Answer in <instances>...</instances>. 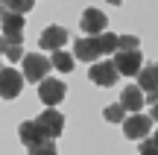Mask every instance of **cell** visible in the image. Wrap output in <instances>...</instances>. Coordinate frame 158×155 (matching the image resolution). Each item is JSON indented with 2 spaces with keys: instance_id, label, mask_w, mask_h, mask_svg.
Here are the masks:
<instances>
[{
  "instance_id": "cell-1",
  "label": "cell",
  "mask_w": 158,
  "mask_h": 155,
  "mask_svg": "<svg viewBox=\"0 0 158 155\" xmlns=\"http://www.w3.org/2000/svg\"><path fill=\"white\" fill-rule=\"evenodd\" d=\"M152 132V114H132V117H126V123H123V135L129 141H147V135Z\"/></svg>"
},
{
  "instance_id": "cell-2",
  "label": "cell",
  "mask_w": 158,
  "mask_h": 155,
  "mask_svg": "<svg viewBox=\"0 0 158 155\" xmlns=\"http://www.w3.org/2000/svg\"><path fill=\"white\" fill-rule=\"evenodd\" d=\"M117 76H120V70H117L114 62H94L91 70H88V79L94 82V85H100V88L117 85Z\"/></svg>"
},
{
  "instance_id": "cell-3",
  "label": "cell",
  "mask_w": 158,
  "mask_h": 155,
  "mask_svg": "<svg viewBox=\"0 0 158 155\" xmlns=\"http://www.w3.org/2000/svg\"><path fill=\"white\" fill-rule=\"evenodd\" d=\"M50 67H53V62H47V59L38 56V53L23 56V76H27V82H44Z\"/></svg>"
},
{
  "instance_id": "cell-4",
  "label": "cell",
  "mask_w": 158,
  "mask_h": 155,
  "mask_svg": "<svg viewBox=\"0 0 158 155\" xmlns=\"http://www.w3.org/2000/svg\"><path fill=\"white\" fill-rule=\"evenodd\" d=\"M73 56L79 59V62H100L102 59V47H100V38L97 35H88V38H76L73 44Z\"/></svg>"
},
{
  "instance_id": "cell-5",
  "label": "cell",
  "mask_w": 158,
  "mask_h": 155,
  "mask_svg": "<svg viewBox=\"0 0 158 155\" xmlns=\"http://www.w3.org/2000/svg\"><path fill=\"white\" fill-rule=\"evenodd\" d=\"M114 64H117L120 76H138L141 73V50H117L114 53Z\"/></svg>"
},
{
  "instance_id": "cell-6",
  "label": "cell",
  "mask_w": 158,
  "mask_h": 155,
  "mask_svg": "<svg viewBox=\"0 0 158 155\" xmlns=\"http://www.w3.org/2000/svg\"><path fill=\"white\" fill-rule=\"evenodd\" d=\"M64 91H68V88H64L62 79H44L38 85V100L47 105V108H53V105H59L64 100Z\"/></svg>"
},
{
  "instance_id": "cell-7",
  "label": "cell",
  "mask_w": 158,
  "mask_h": 155,
  "mask_svg": "<svg viewBox=\"0 0 158 155\" xmlns=\"http://www.w3.org/2000/svg\"><path fill=\"white\" fill-rule=\"evenodd\" d=\"M23 79L27 76L18 73L15 67H3V73H0V94H3V100H15L23 88Z\"/></svg>"
},
{
  "instance_id": "cell-8",
  "label": "cell",
  "mask_w": 158,
  "mask_h": 155,
  "mask_svg": "<svg viewBox=\"0 0 158 155\" xmlns=\"http://www.w3.org/2000/svg\"><path fill=\"white\" fill-rule=\"evenodd\" d=\"M38 126L44 129V135L47 138H59V135L64 132V117H62V111H56V108H44V114L38 117Z\"/></svg>"
},
{
  "instance_id": "cell-9",
  "label": "cell",
  "mask_w": 158,
  "mask_h": 155,
  "mask_svg": "<svg viewBox=\"0 0 158 155\" xmlns=\"http://www.w3.org/2000/svg\"><path fill=\"white\" fill-rule=\"evenodd\" d=\"M82 32L85 35H102L106 32V27H108V18L102 15L100 9H85V15H82Z\"/></svg>"
},
{
  "instance_id": "cell-10",
  "label": "cell",
  "mask_w": 158,
  "mask_h": 155,
  "mask_svg": "<svg viewBox=\"0 0 158 155\" xmlns=\"http://www.w3.org/2000/svg\"><path fill=\"white\" fill-rule=\"evenodd\" d=\"M68 38H70V35H68V29H64V27H47L44 32H41L38 44L44 47V50L56 53V50H62V47H64V41H68Z\"/></svg>"
},
{
  "instance_id": "cell-11",
  "label": "cell",
  "mask_w": 158,
  "mask_h": 155,
  "mask_svg": "<svg viewBox=\"0 0 158 155\" xmlns=\"http://www.w3.org/2000/svg\"><path fill=\"white\" fill-rule=\"evenodd\" d=\"M18 132H21V141L29 146V149H32V146H41L44 141H50V138L44 135V129L38 126V120H27V123H21V129H18Z\"/></svg>"
},
{
  "instance_id": "cell-12",
  "label": "cell",
  "mask_w": 158,
  "mask_h": 155,
  "mask_svg": "<svg viewBox=\"0 0 158 155\" xmlns=\"http://www.w3.org/2000/svg\"><path fill=\"white\" fill-rule=\"evenodd\" d=\"M120 103L126 105V111H141L143 108V103H147V94H143V88L141 85H126L123 88V94H120Z\"/></svg>"
},
{
  "instance_id": "cell-13",
  "label": "cell",
  "mask_w": 158,
  "mask_h": 155,
  "mask_svg": "<svg viewBox=\"0 0 158 155\" xmlns=\"http://www.w3.org/2000/svg\"><path fill=\"white\" fill-rule=\"evenodd\" d=\"M138 85L143 88V94L158 91V64H147V67L138 73Z\"/></svg>"
},
{
  "instance_id": "cell-14",
  "label": "cell",
  "mask_w": 158,
  "mask_h": 155,
  "mask_svg": "<svg viewBox=\"0 0 158 155\" xmlns=\"http://www.w3.org/2000/svg\"><path fill=\"white\" fill-rule=\"evenodd\" d=\"M50 62H53V67L62 70V73H70V70H73V59H70V53H64V50H56Z\"/></svg>"
},
{
  "instance_id": "cell-15",
  "label": "cell",
  "mask_w": 158,
  "mask_h": 155,
  "mask_svg": "<svg viewBox=\"0 0 158 155\" xmlns=\"http://www.w3.org/2000/svg\"><path fill=\"white\" fill-rule=\"evenodd\" d=\"M102 114H106L108 123H126V105H123V103H120V105L114 103V105H108Z\"/></svg>"
},
{
  "instance_id": "cell-16",
  "label": "cell",
  "mask_w": 158,
  "mask_h": 155,
  "mask_svg": "<svg viewBox=\"0 0 158 155\" xmlns=\"http://www.w3.org/2000/svg\"><path fill=\"white\" fill-rule=\"evenodd\" d=\"M0 3H3V9H12V12H18V15H27L35 6V0H0Z\"/></svg>"
},
{
  "instance_id": "cell-17",
  "label": "cell",
  "mask_w": 158,
  "mask_h": 155,
  "mask_svg": "<svg viewBox=\"0 0 158 155\" xmlns=\"http://www.w3.org/2000/svg\"><path fill=\"white\" fill-rule=\"evenodd\" d=\"M0 50H3V56L9 59V62H18V59H23V50L18 44H0Z\"/></svg>"
},
{
  "instance_id": "cell-18",
  "label": "cell",
  "mask_w": 158,
  "mask_h": 155,
  "mask_svg": "<svg viewBox=\"0 0 158 155\" xmlns=\"http://www.w3.org/2000/svg\"><path fill=\"white\" fill-rule=\"evenodd\" d=\"M29 155H59V152H56V146H53V141H44L41 146H32Z\"/></svg>"
},
{
  "instance_id": "cell-19",
  "label": "cell",
  "mask_w": 158,
  "mask_h": 155,
  "mask_svg": "<svg viewBox=\"0 0 158 155\" xmlns=\"http://www.w3.org/2000/svg\"><path fill=\"white\" fill-rule=\"evenodd\" d=\"M120 50H141L135 35H120Z\"/></svg>"
},
{
  "instance_id": "cell-20",
  "label": "cell",
  "mask_w": 158,
  "mask_h": 155,
  "mask_svg": "<svg viewBox=\"0 0 158 155\" xmlns=\"http://www.w3.org/2000/svg\"><path fill=\"white\" fill-rule=\"evenodd\" d=\"M141 155H158V144L155 141H141Z\"/></svg>"
},
{
  "instance_id": "cell-21",
  "label": "cell",
  "mask_w": 158,
  "mask_h": 155,
  "mask_svg": "<svg viewBox=\"0 0 158 155\" xmlns=\"http://www.w3.org/2000/svg\"><path fill=\"white\" fill-rule=\"evenodd\" d=\"M149 114H152V120H158V103L152 105V111H149Z\"/></svg>"
},
{
  "instance_id": "cell-22",
  "label": "cell",
  "mask_w": 158,
  "mask_h": 155,
  "mask_svg": "<svg viewBox=\"0 0 158 155\" xmlns=\"http://www.w3.org/2000/svg\"><path fill=\"white\" fill-rule=\"evenodd\" d=\"M108 3H111V6H120V0H108Z\"/></svg>"
},
{
  "instance_id": "cell-23",
  "label": "cell",
  "mask_w": 158,
  "mask_h": 155,
  "mask_svg": "<svg viewBox=\"0 0 158 155\" xmlns=\"http://www.w3.org/2000/svg\"><path fill=\"white\" fill-rule=\"evenodd\" d=\"M152 141H155V144H158V132H155V135H152Z\"/></svg>"
}]
</instances>
